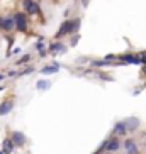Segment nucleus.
<instances>
[{"label":"nucleus","mask_w":146,"mask_h":154,"mask_svg":"<svg viewBox=\"0 0 146 154\" xmlns=\"http://www.w3.org/2000/svg\"><path fill=\"white\" fill-rule=\"evenodd\" d=\"M80 26H82V20H80V17L65 20V22L59 26V31L56 32L55 39L58 41V39H61V37H65V36H70V34H77V32L80 31Z\"/></svg>","instance_id":"1"},{"label":"nucleus","mask_w":146,"mask_h":154,"mask_svg":"<svg viewBox=\"0 0 146 154\" xmlns=\"http://www.w3.org/2000/svg\"><path fill=\"white\" fill-rule=\"evenodd\" d=\"M14 20H15V31L17 32H27L29 31V15L24 10L14 12Z\"/></svg>","instance_id":"2"},{"label":"nucleus","mask_w":146,"mask_h":154,"mask_svg":"<svg viewBox=\"0 0 146 154\" xmlns=\"http://www.w3.org/2000/svg\"><path fill=\"white\" fill-rule=\"evenodd\" d=\"M22 10L27 15H39L41 14V5L36 0H31V2H24L22 0Z\"/></svg>","instance_id":"3"},{"label":"nucleus","mask_w":146,"mask_h":154,"mask_svg":"<svg viewBox=\"0 0 146 154\" xmlns=\"http://www.w3.org/2000/svg\"><path fill=\"white\" fill-rule=\"evenodd\" d=\"M0 31L5 32V34H10V32L15 31V20H14V15H12V14L4 15V20H2V29H0Z\"/></svg>","instance_id":"4"},{"label":"nucleus","mask_w":146,"mask_h":154,"mask_svg":"<svg viewBox=\"0 0 146 154\" xmlns=\"http://www.w3.org/2000/svg\"><path fill=\"white\" fill-rule=\"evenodd\" d=\"M10 140L14 142L15 147H22V146H26V142H27L26 134H24V132H19V131H12V132H10Z\"/></svg>","instance_id":"5"},{"label":"nucleus","mask_w":146,"mask_h":154,"mask_svg":"<svg viewBox=\"0 0 146 154\" xmlns=\"http://www.w3.org/2000/svg\"><path fill=\"white\" fill-rule=\"evenodd\" d=\"M48 53H51V54H63V53H66V46L63 44L61 41H55L51 42L49 48H48Z\"/></svg>","instance_id":"6"},{"label":"nucleus","mask_w":146,"mask_h":154,"mask_svg":"<svg viewBox=\"0 0 146 154\" xmlns=\"http://www.w3.org/2000/svg\"><path fill=\"white\" fill-rule=\"evenodd\" d=\"M119 59H121L122 63H126V64H141V59H139V56H138L136 53L121 54V56H119Z\"/></svg>","instance_id":"7"},{"label":"nucleus","mask_w":146,"mask_h":154,"mask_svg":"<svg viewBox=\"0 0 146 154\" xmlns=\"http://www.w3.org/2000/svg\"><path fill=\"white\" fill-rule=\"evenodd\" d=\"M14 109V98H7L0 103V115H7Z\"/></svg>","instance_id":"8"},{"label":"nucleus","mask_w":146,"mask_h":154,"mask_svg":"<svg viewBox=\"0 0 146 154\" xmlns=\"http://www.w3.org/2000/svg\"><path fill=\"white\" fill-rule=\"evenodd\" d=\"M119 147H121V140L117 137H112V139L105 140V149H107V152H116V151H119Z\"/></svg>","instance_id":"9"},{"label":"nucleus","mask_w":146,"mask_h":154,"mask_svg":"<svg viewBox=\"0 0 146 154\" xmlns=\"http://www.w3.org/2000/svg\"><path fill=\"white\" fill-rule=\"evenodd\" d=\"M2 151H4L5 154H12L15 151V146H14V142L10 140V137H5V139L2 140Z\"/></svg>","instance_id":"10"},{"label":"nucleus","mask_w":146,"mask_h":154,"mask_svg":"<svg viewBox=\"0 0 146 154\" xmlns=\"http://www.w3.org/2000/svg\"><path fill=\"white\" fill-rule=\"evenodd\" d=\"M58 71H59V63H56V61L53 64H49V66H44L43 69H39L41 75H55Z\"/></svg>","instance_id":"11"},{"label":"nucleus","mask_w":146,"mask_h":154,"mask_svg":"<svg viewBox=\"0 0 146 154\" xmlns=\"http://www.w3.org/2000/svg\"><path fill=\"white\" fill-rule=\"evenodd\" d=\"M126 132H128V127H126V122H117L114 125V134L116 136H126Z\"/></svg>","instance_id":"12"},{"label":"nucleus","mask_w":146,"mask_h":154,"mask_svg":"<svg viewBox=\"0 0 146 154\" xmlns=\"http://www.w3.org/2000/svg\"><path fill=\"white\" fill-rule=\"evenodd\" d=\"M124 147H126L128 154H138V146H136V142H134L132 139L126 140V142H124Z\"/></svg>","instance_id":"13"},{"label":"nucleus","mask_w":146,"mask_h":154,"mask_svg":"<svg viewBox=\"0 0 146 154\" xmlns=\"http://www.w3.org/2000/svg\"><path fill=\"white\" fill-rule=\"evenodd\" d=\"M124 122H126L128 131H134V129H138V127H139V119H136V117H129V119H126Z\"/></svg>","instance_id":"14"},{"label":"nucleus","mask_w":146,"mask_h":154,"mask_svg":"<svg viewBox=\"0 0 146 154\" xmlns=\"http://www.w3.org/2000/svg\"><path fill=\"white\" fill-rule=\"evenodd\" d=\"M36 88H37L39 91L49 90V88H51V82H49V80H39V82L36 83Z\"/></svg>","instance_id":"15"},{"label":"nucleus","mask_w":146,"mask_h":154,"mask_svg":"<svg viewBox=\"0 0 146 154\" xmlns=\"http://www.w3.org/2000/svg\"><path fill=\"white\" fill-rule=\"evenodd\" d=\"M32 59V56L31 54H24L22 58H19L17 61H15V64H17V66H22V64H27L29 61H31Z\"/></svg>","instance_id":"16"},{"label":"nucleus","mask_w":146,"mask_h":154,"mask_svg":"<svg viewBox=\"0 0 146 154\" xmlns=\"http://www.w3.org/2000/svg\"><path fill=\"white\" fill-rule=\"evenodd\" d=\"M31 73H34V68H32V66H27L26 69L19 71V73H17V76H26V75H31Z\"/></svg>","instance_id":"17"},{"label":"nucleus","mask_w":146,"mask_h":154,"mask_svg":"<svg viewBox=\"0 0 146 154\" xmlns=\"http://www.w3.org/2000/svg\"><path fill=\"white\" fill-rule=\"evenodd\" d=\"M34 48H36V51H44L46 49V44H44V41H43V39H39V41L34 44Z\"/></svg>","instance_id":"18"},{"label":"nucleus","mask_w":146,"mask_h":154,"mask_svg":"<svg viewBox=\"0 0 146 154\" xmlns=\"http://www.w3.org/2000/svg\"><path fill=\"white\" fill-rule=\"evenodd\" d=\"M138 56H139V59H141V63L146 64V51H141V53H138Z\"/></svg>","instance_id":"19"},{"label":"nucleus","mask_w":146,"mask_h":154,"mask_svg":"<svg viewBox=\"0 0 146 154\" xmlns=\"http://www.w3.org/2000/svg\"><path fill=\"white\" fill-rule=\"evenodd\" d=\"M104 59H105V61H112V59H116V54H107Z\"/></svg>","instance_id":"20"},{"label":"nucleus","mask_w":146,"mask_h":154,"mask_svg":"<svg viewBox=\"0 0 146 154\" xmlns=\"http://www.w3.org/2000/svg\"><path fill=\"white\" fill-rule=\"evenodd\" d=\"M17 73L19 71H15V69H10V71L7 73V76H17Z\"/></svg>","instance_id":"21"},{"label":"nucleus","mask_w":146,"mask_h":154,"mask_svg":"<svg viewBox=\"0 0 146 154\" xmlns=\"http://www.w3.org/2000/svg\"><path fill=\"white\" fill-rule=\"evenodd\" d=\"M77 41H78V32L75 34V37L71 39V46H75V44H77Z\"/></svg>","instance_id":"22"},{"label":"nucleus","mask_w":146,"mask_h":154,"mask_svg":"<svg viewBox=\"0 0 146 154\" xmlns=\"http://www.w3.org/2000/svg\"><path fill=\"white\" fill-rule=\"evenodd\" d=\"M4 80H5V75L4 73H0V82H4Z\"/></svg>","instance_id":"23"},{"label":"nucleus","mask_w":146,"mask_h":154,"mask_svg":"<svg viewBox=\"0 0 146 154\" xmlns=\"http://www.w3.org/2000/svg\"><path fill=\"white\" fill-rule=\"evenodd\" d=\"M2 20H4V15H0V29H2Z\"/></svg>","instance_id":"24"},{"label":"nucleus","mask_w":146,"mask_h":154,"mask_svg":"<svg viewBox=\"0 0 146 154\" xmlns=\"http://www.w3.org/2000/svg\"><path fill=\"white\" fill-rule=\"evenodd\" d=\"M143 73L146 75V64H143Z\"/></svg>","instance_id":"25"},{"label":"nucleus","mask_w":146,"mask_h":154,"mask_svg":"<svg viewBox=\"0 0 146 154\" xmlns=\"http://www.w3.org/2000/svg\"><path fill=\"white\" fill-rule=\"evenodd\" d=\"M2 90H4V86H0V91H2Z\"/></svg>","instance_id":"26"},{"label":"nucleus","mask_w":146,"mask_h":154,"mask_svg":"<svg viewBox=\"0 0 146 154\" xmlns=\"http://www.w3.org/2000/svg\"><path fill=\"white\" fill-rule=\"evenodd\" d=\"M0 154H5V152H4V151H0Z\"/></svg>","instance_id":"27"},{"label":"nucleus","mask_w":146,"mask_h":154,"mask_svg":"<svg viewBox=\"0 0 146 154\" xmlns=\"http://www.w3.org/2000/svg\"><path fill=\"white\" fill-rule=\"evenodd\" d=\"M24 2H31V0H24Z\"/></svg>","instance_id":"28"}]
</instances>
